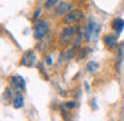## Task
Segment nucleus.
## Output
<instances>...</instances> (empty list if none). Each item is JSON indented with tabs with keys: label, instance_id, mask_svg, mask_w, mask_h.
I'll list each match as a JSON object with an SVG mask.
<instances>
[{
	"label": "nucleus",
	"instance_id": "nucleus-17",
	"mask_svg": "<svg viewBox=\"0 0 124 121\" xmlns=\"http://www.w3.org/2000/svg\"><path fill=\"white\" fill-rule=\"evenodd\" d=\"M46 63H47L48 65H51V64H52V60H51V57H49V56H47V57H46Z\"/></svg>",
	"mask_w": 124,
	"mask_h": 121
},
{
	"label": "nucleus",
	"instance_id": "nucleus-13",
	"mask_svg": "<svg viewBox=\"0 0 124 121\" xmlns=\"http://www.w3.org/2000/svg\"><path fill=\"white\" fill-rule=\"evenodd\" d=\"M81 39H83V35H81V33L79 32V33H78V36H76V40L73 41V44H72V48H73V49L78 48V47H79V44H80Z\"/></svg>",
	"mask_w": 124,
	"mask_h": 121
},
{
	"label": "nucleus",
	"instance_id": "nucleus-15",
	"mask_svg": "<svg viewBox=\"0 0 124 121\" xmlns=\"http://www.w3.org/2000/svg\"><path fill=\"white\" fill-rule=\"evenodd\" d=\"M40 14H41V8H38V9L35 11V14H33L32 19H33V20H38V19H39V16H40Z\"/></svg>",
	"mask_w": 124,
	"mask_h": 121
},
{
	"label": "nucleus",
	"instance_id": "nucleus-4",
	"mask_svg": "<svg viewBox=\"0 0 124 121\" xmlns=\"http://www.w3.org/2000/svg\"><path fill=\"white\" fill-rule=\"evenodd\" d=\"M73 9V4L72 3H68V1H59V3L55 6V9H54V14L56 17H60V16H65L70 11Z\"/></svg>",
	"mask_w": 124,
	"mask_h": 121
},
{
	"label": "nucleus",
	"instance_id": "nucleus-10",
	"mask_svg": "<svg viewBox=\"0 0 124 121\" xmlns=\"http://www.w3.org/2000/svg\"><path fill=\"white\" fill-rule=\"evenodd\" d=\"M12 105H14V108H16V109H20V108L24 105V99H23L22 94H16V96L14 97V100H12Z\"/></svg>",
	"mask_w": 124,
	"mask_h": 121
},
{
	"label": "nucleus",
	"instance_id": "nucleus-6",
	"mask_svg": "<svg viewBox=\"0 0 124 121\" xmlns=\"http://www.w3.org/2000/svg\"><path fill=\"white\" fill-rule=\"evenodd\" d=\"M12 85H14V88H16L17 91H20V89L25 88V81L22 76H14V77H12Z\"/></svg>",
	"mask_w": 124,
	"mask_h": 121
},
{
	"label": "nucleus",
	"instance_id": "nucleus-16",
	"mask_svg": "<svg viewBox=\"0 0 124 121\" xmlns=\"http://www.w3.org/2000/svg\"><path fill=\"white\" fill-rule=\"evenodd\" d=\"M65 107H67L68 109H72V108L76 107V104H75V102H65Z\"/></svg>",
	"mask_w": 124,
	"mask_h": 121
},
{
	"label": "nucleus",
	"instance_id": "nucleus-12",
	"mask_svg": "<svg viewBox=\"0 0 124 121\" xmlns=\"http://www.w3.org/2000/svg\"><path fill=\"white\" fill-rule=\"evenodd\" d=\"M59 1H60V0H46V8L47 9L52 8V7H55Z\"/></svg>",
	"mask_w": 124,
	"mask_h": 121
},
{
	"label": "nucleus",
	"instance_id": "nucleus-2",
	"mask_svg": "<svg viewBox=\"0 0 124 121\" xmlns=\"http://www.w3.org/2000/svg\"><path fill=\"white\" fill-rule=\"evenodd\" d=\"M84 17V12L79 8H73L72 11H70L67 15L64 16V23L68 25H73V24H78L80 20H83Z\"/></svg>",
	"mask_w": 124,
	"mask_h": 121
},
{
	"label": "nucleus",
	"instance_id": "nucleus-9",
	"mask_svg": "<svg viewBox=\"0 0 124 121\" xmlns=\"http://www.w3.org/2000/svg\"><path fill=\"white\" fill-rule=\"evenodd\" d=\"M97 31H100V28H96V24H95L93 21H89L88 25L85 27V39H87V40H89L92 33L97 32Z\"/></svg>",
	"mask_w": 124,
	"mask_h": 121
},
{
	"label": "nucleus",
	"instance_id": "nucleus-18",
	"mask_svg": "<svg viewBox=\"0 0 124 121\" xmlns=\"http://www.w3.org/2000/svg\"><path fill=\"white\" fill-rule=\"evenodd\" d=\"M39 1H46V0H39Z\"/></svg>",
	"mask_w": 124,
	"mask_h": 121
},
{
	"label": "nucleus",
	"instance_id": "nucleus-11",
	"mask_svg": "<svg viewBox=\"0 0 124 121\" xmlns=\"http://www.w3.org/2000/svg\"><path fill=\"white\" fill-rule=\"evenodd\" d=\"M97 68H99V64H97V63H95V61H89V63H88V65H87V69H88L91 73L96 72Z\"/></svg>",
	"mask_w": 124,
	"mask_h": 121
},
{
	"label": "nucleus",
	"instance_id": "nucleus-5",
	"mask_svg": "<svg viewBox=\"0 0 124 121\" xmlns=\"http://www.w3.org/2000/svg\"><path fill=\"white\" fill-rule=\"evenodd\" d=\"M20 63H22V65H24V67H32L36 63V55L33 53L32 51H25L22 56V61Z\"/></svg>",
	"mask_w": 124,
	"mask_h": 121
},
{
	"label": "nucleus",
	"instance_id": "nucleus-14",
	"mask_svg": "<svg viewBox=\"0 0 124 121\" xmlns=\"http://www.w3.org/2000/svg\"><path fill=\"white\" fill-rule=\"evenodd\" d=\"M87 55H88V49L87 48H80V53L78 55V60H83Z\"/></svg>",
	"mask_w": 124,
	"mask_h": 121
},
{
	"label": "nucleus",
	"instance_id": "nucleus-8",
	"mask_svg": "<svg viewBox=\"0 0 124 121\" xmlns=\"http://www.w3.org/2000/svg\"><path fill=\"white\" fill-rule=\"evenodd\" d=\"M112 28L117 32V35H120L121 32H123L124 29V20L120 19V17H117V19H113L112 21Z\"/></svg>",
	"mask_w": 124,
	"mask_h": 121
},
{
	"label": "nucleus",
	"instance_id": "nucleus-7",
	"mask_svg": "<svg viewBox=\"0 0 124 121\" xmlns=\"http://www.w3.org/2000/svg\"><path fill=\"white\" fill-rule=\"evenodd\" d=\"M103 40H104V44H105V45H107L109 49L116 48V45H117V40H116V37H115V36L105 35L104 37H103Z\"/></svg>",
	"mask_w": 124,
	"mask_h": 121
},
{
	"label": "nucleus",
	"instance_id": "nucleus-1",
	"mask_svg": "<svg viewBox=\"0 0 124 121\" xmlns=\"http://www.w3.org/2000/svg\"><path fill=\"white\" fill-rule=\"evenodd\" d=\"M78 33H79V27L76 24L65 27L64 29L62 31V33H60V44H62L63 47H65L67 44H70L71 41H72V39L75 37Z\"/></svg>",
	"mask_w": 124,
	"mask_h": 121
},
{
	"label": "nucleus",
	"instance_id": "nucleus-3",
	"mask_svg": "<svg viewBox=\"0 0 124 121\" xmlns=\"http://www.w3.org/2000/svg\"><path fill=\"white\" fill-rule=\"evenodd\" d=\"M48 32V25H47L46 20H38L35 23V27H33V37L36 40H40Z\"/></svg>",
	"mask_w": 124,
	"mask_h": 121
}]
</instances>
